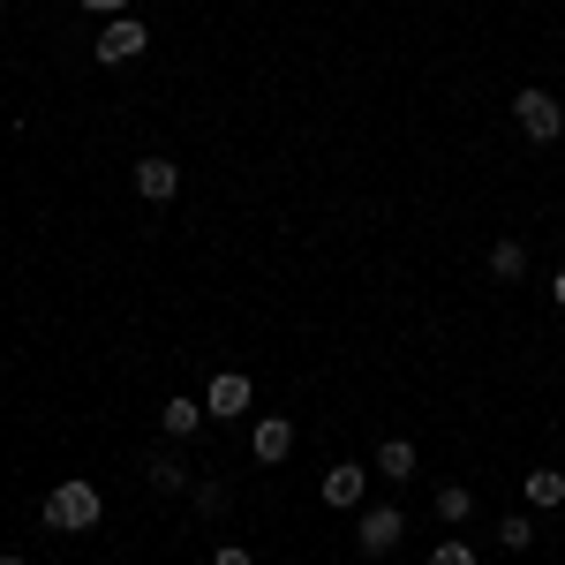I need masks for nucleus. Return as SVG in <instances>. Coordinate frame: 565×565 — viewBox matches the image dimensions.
<instances>
[{
  "instance_id": "f257e3e1",
  "label": "nucleus",
  "mask_w": 565,
  "mask_h": 565,
  "mask_svg": "<svg viewBox=\"0 0 565 565\" xmlns=\"http://www.w3.org/2000/svg\"><path fill=\"white\" fill-rule=\"evenodd\" d=\"M106 521V498H98V482H53V498H45V527L53 535H84V527Z\"/></svg>"
},
{
  "instance_id": "f03ea898",
  "label": "nucleus",
  "mask_w": 565,
  "mask_h": 565,
  "mask_svg": "<svg viewBox=\"0 0 565 565\" xmlns=\"http://www.w3.org/2000/svg\"><path fill=\"white\" fill-rule=\"evenodd\" d=\"M513 121H521L527 143H558V136H565V106H558L543 84H527L521 98H513Z\"/></svg>"
},
{
  "instance_id": "7ed1b4c3",
  "label": "nucleus",
  "mask_w": 565,
  "mask_h": 565,
  "mask_svg": "<svg viewBox=\"0 0 565 565\" xmlns=\"http://www.w3.org/2000/svg\"><path fill=\"white\" fill-rule=\"evenodd\" d=\"M399 535H407V513H399V505H370V513L354 521L362 558H385V551H399Z\"/></svg>"
},
{
  "instance_id": "20e7f679",
  "label": "nucleus",
  "mask_w": 565,
  "mask_h": 565,
  "mask_svg": "<svg viewBox=\"0 0 565 565\" xmlns=\"http://www.w3.org/2000/svg\"><path fill=\"white\" fill-rule=\"evenodd\" d=\"M249 407H257V392H249V377H242V370L212 377V392H204V415H212V423H234V415H249Z\"/></svg>"
},
{
  "instance_id": "39448f33",
  "label": "nucleus",
  "mask_w": 565,
  "mask_h": 565,
  "mask_svg": "<svg viewBox=\"0 0 565 565\" xmlns=\"http://www.w3.org/2000/svg\"><path fill=\"white\" fill-rule=\"evenodd\" d=\"M143 45H151V39H143V23H136V15H114V23L98 31V45H90V53H98L106 68H121V61H136Z\"/></svg>"
},
{
  "instance_id": "423d86ee",
  "label": "nucleus",
  "mask_w": 565,
  "mask_h": 565,
  "mask_svg": "<svg viewBox=\"0 0 565 565\" xmlns=\"http://www.w3.org/2000/svg\"><path fill=\"white\" fill-rule=\"evenodd\" d=\"M249 452H257L264 468H279V460L295 452V423H287V415H257V430H249Z\"/></svg>"
},
{
  "instance_id": "0eeeda50",
  "label": "nucleus",
  "mask_w": 565,
  "mask_h": 565,
  "mask_svg": "<svg viewBox=\"0 0 565 565\" xmlns=\"http://www.w3.org/2000/svg\"><path fill=\"white\" fill-rule=\"evenodd\" d=\"M174 189H181V167H174V159H143V167H136V196H143V204H167Z\"/></svg>"
},
{
  "instance_id": "6e6552de",
  "label": "nucleus",
  "mask_w": 565,
  "mask_h": 565,
  "mask_svg": "<svg viewBox=\"0 0 565 565\" xmlns=\"http://www.w3.org/2000/svg\"><path fill=\"white\" fill-rule=\"evenodd\" d=\"M362 490H370V468H324V505L354 513V505H362Z\"/></svg>"
},
{
  "instance_id": "1a4fd4ad",
  "label": "nucleus",
  "mask_w": 565,
  "mask_h": 565,
  "mask_svg": "<svg viewBox=\"0 0 565 565\" xmlns=\"http://www.w3.org/2000/svg\"><path fill=\"white\" fill-rule=\"evenodd\" d=\"M437 521L445 527L476 521V490H468V482H437Z\"/></svg>"
},
{
  "instance_id": "9d476101",
  "label": "nucleus",
  "mask_w": 565,
  "mask_h": 565,
  "mask_svg": "<svg viewBox=\"0 0 565 565\" xmlns=\"http://www.w3.org/2000/svg\"><path fill=\"white\" fill-rule=\"evenodd\" d=\"M196 423H204V399H167L159 407V430L167 437H196Z\"/></svg>"
},
{
  "instance_id": "9b49d317",
  "label": "nucleus",
  "mask_w": 565,
  "mask_h": 565,
  "mask_svg": "<svg viewBox=\"0 0 565 565\" xmlns=\"http://www.w3.org/2000/svg\"><path fill=\"white\" fill-rule=\"evenodd\" d=\"M377 476H385V482H407V476H415V445H407V437H385V452H377Z\"/></svg>"
},
{
  "instance_id": "f8f14e48",
  "label": "nucleus",
  "mask_w": 565,
  "mask_h": 565,
  "mask_svg": "<svg viewBox=\"0 0 565 565\" xmlns=\"http://www.w3.org/2000/svg\"><path fill=\"white\" fill-rule=\"evenodd\" d=\"M189 505H196V513H204V521H226V505H234V498H226V482H189Z\"/></svg>"
},
{
  "instance_id": "ddd939ff",
  "label": "nucleus",
  "mask_w": 565,
  "mask_h": 565,
  "mask_svg": "<svg viewBox=\"0 0 565 565\" xmlns=\"http://www.w3.org/2000/svg\"><path fill=\"white\" fill-rule=\"evenodd\" d=\"M490 271H498V279H527V249L513 242V234H505V242H490Z\"/></svg>"
},
{
  "instance_id": "4468645a",
  "label": "nucleus",
  "mask_w": 565,
  "mask_h": 565,
  "mask_svg": "<svg viewBox=\"0 0 565 565\" xmlns=\"http://www.w3.org/2000/svg\"><path fill=\"white\" fill-rule=\"evenodd\" d=\"M527 505H565V476L558 468H527Z\"/></svg>"
},
{
  "instance_id": "2eb2a0df",
  "label": "nucleus",
  "mask_w": 565,
  "mask_h": 565,
  "mask_svg": "<svg viewBox=\"0 0 565 565\" xmlns=\"http://www.w3.org/2000/svg\"><path fill=\"white\" fill-rule=\"evenodd\" d=\"M143 468H151V490H189V482H196V476H189V468L174 460V452H151Z\"/></svg>"
},
{
  "instance_id": "dca6fc26",
  "label": "nucleus",
  "mask_w": 565,
  "mask_h": 565,
  "mask_svg": "<svg viewBox=\"0 0 565 565\" xmlns=\"http://www.w3.org/2000/svg\"><path fill=\"white\" fill-rule=\"evenodd\" d=\"M498 543H505V551H527V543H535V521H505V527H498Z\"/></svg>"
},
{
  "instance_id": "f3484780",
  "label": "nucleus",
  "mask_w": 565,
  "mask_h": 565,
  "mask_svg": "<svg viewBox=\"0 0 565 565\" xmlns=\"http://www.w3.org/2000/svg\"><path fill=\"white\" fill-rule=\"evenodd\" d=\"M430 565H476V551H468V543H452V535H445V543H437V551H430Z\"/></svg>"
},
{
  "instance_id": "a211bd4d",
  "label": "nucleus",
  "mask_w": 565,
  "mask_h": 565,
  "mask_svg": "<svg viewBox=\"0 0 565 565\" xmlns=\"http://www.w3.org/2000/svg\"><path fill=\"white\" fill-rule=\"evenodd\" d=\"M212 565H257V558H249L242 543H218V551H212Z\"/></svg>"
},
{
  "instance_id": "6ab92c4d",
  "label": "nucleus",
  "mask_w": 565,
  "mask_h": 565,
  "mask_svg": "<svg viewBox=\"0 0 565 565\" xmlns=\"http://www.w3.org/2000/svg\"><path fill=\"white\" fill-rule=\"evenodd\" d=\"M90 15H129V0H84Z\"/></svg>"
},
{
  "instance_id": "aec40b11",
  "label": "nucleus",
  "mask_w": 565,
  "mask_h": 565,
  "mask_svg": "<svg viewBox=\"0 0 565 565\" xmlns=\"http://www.w3.org/2000/svg\"><path fill=\"white\" fill-rule=\"evenodd\" d=\"M551 295H558V309H565V264H558V279H551Z\"/></svg>"
},
{
  "instance_id": "412c9836",
  "label": "nucleus",
  "mask_w": 565,
  "mask_h": 565,
  "mask_svg": "<svg viewBox=\"0 0 565 565\" xmlns=\"http://www.w3.org/2000/svg\"><path fill=\"white\" fill-rule=\"evenodd\" d=\"M0 565H23V558H0Z\"/></svg>"
}]
</instances>
